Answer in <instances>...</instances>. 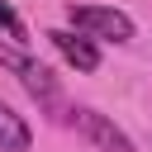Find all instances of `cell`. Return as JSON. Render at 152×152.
Instances as JSON below:
<instances>
[{
	"label": "cell",
	"mask_w": 152,
	"mask_h": 152,
	"mask_svg": "<svg viewBox=\"0 0 152 152\" xmlns=\"http://www.w3.org/2000/svg\"><path fill=\"white\" fill-rule=\"evenodd\" d=\"M0 28H5V38H10V43H19V48H24L28 28H24V19L14 14V5H10V0H0Z\"/></svg>",
	"instance_id": "obj_6"
},
{
	"label": "cell",
	"mask_w": 152,
	"mask_h": 152,
	"mask_svg": "<svg viewBox=\"0 0 152 152\" xmlns=\"http://www.w3.org/2000/svg\"><path fill=\"white\" fill-rule=\"evenodd\" d=\"M0 66L33 95V100H43V104H52L57 100V76L28 52V48H19V43H10V38H0Z\"/></svg>",
	"instance_id": "obj_2"
},
{
	"label": "cell",
	"mask_w": 152,
	"mask_h": 152,
	"mask_svg": "<svg viewBox=\"0 0 152 152\" xmlns=\"http://www.w3.org/2000/svg\"><path fill=\"white\" fill-rule=\"evenodd\" d=\"M48 38H52V48H57L76 71H95V66H100V48H95L90 38L71 33V28H48Z\"/></svg>",
	"instance_id": "obj_4"
},
{
	"label": "cell",
	"mask_w": 152,
	"mask_h": 152,
	"mask_svg": "<svg viewBox=\"0 0 152 152\" xmlns=\"http://www.w3.org/2000/svg\"><path fill=\"white\" fill-rule=\"evenodd\" d=\"M66 24H71V33L90 38V43H133V33H138L133 14L114 10V5H66Z\"/></svg>",
	"instance_id": "obj_1"
},
{
	"label": "cell",
	"mask_w": 152,
	"mask_h": 152,
	"mask_svg": "<svg viewBox=\"0 0 152 152\" xmlns=\"http://www.w3.org/2000/svg\"><path fill=\"white\" fill-rule=\"evenodd\" d=\"M66 119H71V128H76L95 152H138V147H133V138H128L109 114H100V109H90V104H76Z\"/></svg>",
	"instance_id": "obj_3"
},
{
	"label": "cell",
	"mask_w": 152,
	"mask_h": 152,
	"mask_svg": "<svg viewBox=\"0 0 152 152\" xmlns=\"http://www.w3.org/2000/svg\"><path fill=\"white\" fill-rule=\"evenodd\" d=\"M33 147V128L24 114H14L10 104H0V152H28Z\"/></svg>",
	"instance_id": "obj_5"
}]
</instances>
